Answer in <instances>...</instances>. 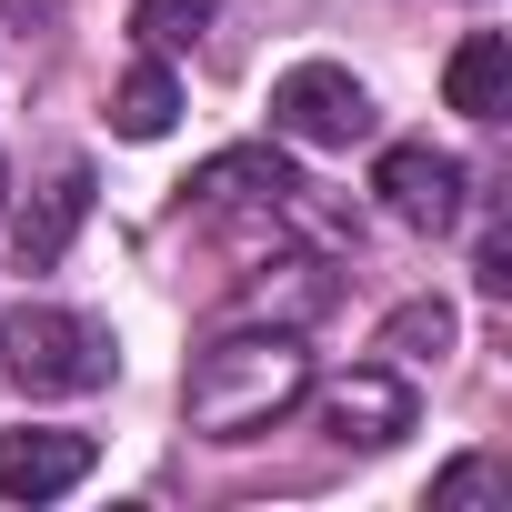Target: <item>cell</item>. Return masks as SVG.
<instances>
[{
  "mask_svg": "<svg viewBox=\"0 0 512 512\" xmlns=\"http://www.w3.org/2000/svg\"><path fill=\"white\" fill-rule=\"evenodd\" d=\"M61 21V0H0V31H11V41H41Z\"/></svg>",
  "mask_w": 512,
  "mask_h": 512,
  "instance_id": "obj_16",
  "label": "cell"
},
{
  "mask_svg": "<svg viewBox=\"0 0 512 512\" xmlns=\"http://www.w3.org/2000/svg\"><path fill=\"white\" fill-rule=\"evenodd\" d=\"M312 402H322V432L342 442V452H392L402 432H412V382H402V362H362V372H332V382H312Z\"/></svg>",
  "mask_w": 512,
  "mask_h": 512,
  "instance_id": "obj_4",
  "label": "cell"
},
{
  "mask_svg": "<svg viewBox=\"0 0 512 512\" xmlns=\"http://www.w3.org/2000/svg\"><path fill=\"white\" fill-rule=\"evenodd\" d=\"M0 362H11L21 392H101V382L121 372V342H111L91 312L21 302V312H0Z\"/></svg>",
  "mask_w": 512,
  "mask_h": 512,
  "instance_id": "obj_2",
  "label": "cell"
},
{
  "mask_svg": "<svg viewBox=\"0 0 512 512\" xmlns=\"http://www.w3.org/2000/svg\"><path fill=\"white\" fill-rule=\"evenodd\" d=\"M442 101H452L462 121H502V111H512V41H502V31H472V41L442 61Z\"/></svg>",
  "mask_w": 512,
  "mask_h": 512,
  "instance_id": "obj_10",
  "label": "cell"
},
{
  "mask_svg": "<svg viewBox=\"0 0 512 512\" xmlns=\"http://www.w3.org/2000/svg\"><path fill=\"white\" fill-rule=\"evenodd\" d=\"M492 492V462H452L442 482H432V512H452V502H482Z\"/></svg>",
  "mask_w": 512,
  "mask_h": 512,
  "instance_id": "obj_15",
  "label": "cell"
},
{
  "mask_svg": "<svg viewBox=\"0 0 512 512\" xmlns=\"http://www.w3.org/2000/svg\"><path fill=\"white\" fill-rule=\"evenodd\" d=\"M171 121H181V81H171V61L151 51V61L111 91V131H121V141H161Z\"/></svg>",
  "mask_w": 512,
  "mask_h": 512,
  "instance_id": "obj_11",
  "label": "cell"
},
{
  "mask_svg": "<svg viewBox=\"0 0 512 512\" xmlns=\"http://www.w3.org/2000/svg\"><path fill=\"white\" fill-rule=\"evenodd\" d=\"M181 191H191L201 211H231V201H262V211H292V201H302L312 181H302V171H292L282 151H221V161H201V171H191Z\"/></svg>",
  "mask_w": 512,
  "mask_h": 512,
  "instance_id": "obj_7",
  "label": "cell"
},
{
  "mask_svg": "<svg viewBox=\"0 0 512 512\" xmlns=\"http://www.w3.org/2000/svg\"><path fill=\"white\" fill-rule=\"evenodd\" d=\"M452 332H462V322H452V302H402V312L382 322V352H392V362H442V352H452Z\"/></svg>",
  "mask_w": 512,
  "mask_h": 512,
  "instance_id": "obj_12",
  "label": "cell"
},
{
  "mask_svg": "<svg viewBox=\"0 0 512 512\" xmlns=\"http://www.w3.org/2000/svg\"><path fill=\"white\" fill-rule=\"evenodd\" d=\"M81 482H91V432H41V422L0 432V502H61Z\"/></svg>",
  "mask_w": 512,
  "mask_h": 512,
  "instance_id": "obj_6",
  "label": "cell"
},
{
  "mask_svg": "<svg viewBox=\"0 0 512 512\" xmlns=\"http://www.w3.org/2000/svg\"><path fill=\"white\" fill-rule=\"evenodd\" d=\"M231 312L241 322H312V312H332V272L312 262V251H282V262H251V282L231 292Z\"/></svg>",
  "mask_w": 512,
  "mask_h": 512,
  "instance_id": "obj_8",
  "label": "cell"
},
{
  "mask_svg": "<svg viewBox=\"0 0 512 512\" xmlns=\"http://www.w3.org/2000/svg\"><path fill=\"white\" fill-rule=\"evenodd\" d=\"M211 11H221V0H131V31H141V51H191L201 31H211Z\"/></svg>",
  "mask_w": 512,
  "mask_h": 512,
  "instance_id": "obj_13",
  "label": "cell"
},
{
  "mask_svg": "<svg viewBox=\"0 0 512 512\" xmlns=\"http://www.w3.org/2000/svg\"><path fill=\"white\" fill-rule=\"evenodd\" d=\"M272 131L302 151H352V141H372V91L342 61H292L272 81Z\"/></svg>",
  "mask_w": 512,
  "mask_h": 512,
  "instance_id": "obj_3",
  "label": "cell"
},
{
  "mask_svg": "<svg viewBox=\"0 0 512 512\" xmlns=\"http://www.w3.org/2000/svg\"><path fill=\"white\" fill-rule=\"evenodd\" d=\"M81 221H91V171L71 161V171H51V191L11 221V262H21V272H51L61 251H71V231H81Z\"/></svg>",
  "mask_w": 512,
  "mask_h": 512,
  "instance_id": "obj_9",
  "label": "cell"
},
{
  "mask_svg": "<svg viewBox=\"0 0 512 512\" xmlns=\"http://www.w3.org/2000/svg\"><path fill=\"white\" fill-rule=\"evenodd\" d=\"M472 282H482L492 302L512 292V231H502V221H492V231H482V251H472Z\"/></svg>",
  "mask_w": 512,
  "mask_h": 512,
  "instance_id": "obj_14",
  "label": "cell"
},
{
  "mask_svg": "<svg viewBox=\"0 0 512 512\" xmlns=\"http://www.w3.org/2000/svg\"><path fill=\"white\" fill-rule=\"evenodd\" d=\"M312 402V352L292 322H231L191 372H181V412L191 432L211 442H251V432H272L282 412Z\"/></svg>",
  "mask_w": 512,
  "mask_h": 512,
  "instance_id": "obj_1",
  "label": "cell"
},
{
  "mask_svg": "<svg viewBox=\"0 0 512 512\" xmlns=\"http://www.w3.org/2000/svg\"><path fill=\"white\" fill-rule=\"evenodd\" d=\"M372 191H382V211H392L402 231H452L462 201H472V171H462L452 151H432V141H392V151L372 161Z\"/></svg>",
  "mask_w": 512,
  "mask_h": 512,
  "instance_id": "obj_5",
  "label": "cell"
}]
</instances>
